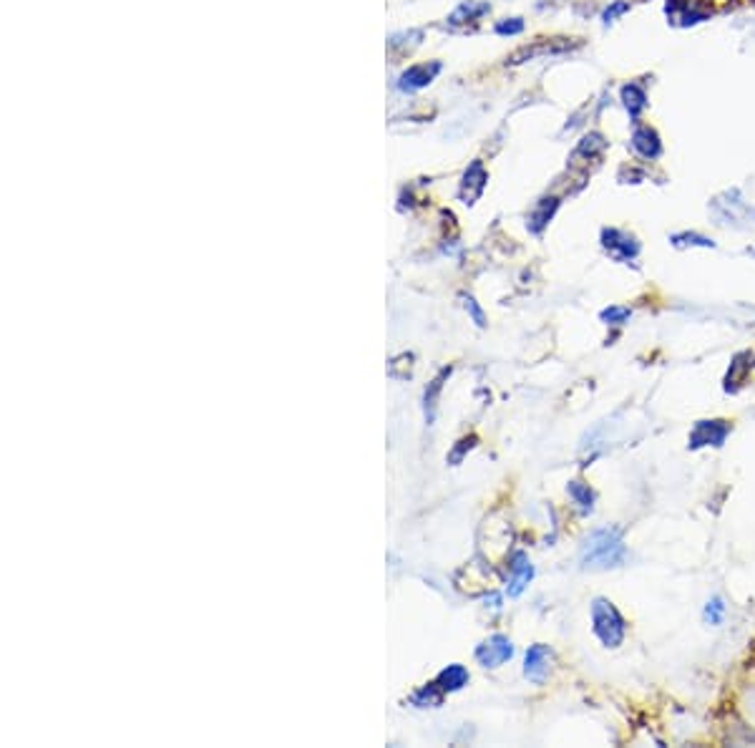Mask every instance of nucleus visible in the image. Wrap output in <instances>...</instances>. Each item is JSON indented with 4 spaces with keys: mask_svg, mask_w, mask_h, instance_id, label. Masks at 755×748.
Masks as SVG:
<instances>
[{
    "mask_svg": "<svg viewBox=\"0 0 755 748\" xmlns=\"http://www.w3.org/2000/svg\"><path fill=\"white\" fill-rule=\"evenodd\" d=\"M627 557L625 539L617 527H602L584 539L582 568L587 570H612L620 568Z\"/></svg>",
    "mask_w": 755,
    "mask_h": 748,
    "instance_id": "1",
    "label": "nucleus"
},
{
    "mask_svg": "<svg viewBox=\"0 0 755 748\" xmlns=\"http://www.w3.org/2000/svg\"><path fill=\"white\" fill-rule=\"evenodd\" d=\"M592 628L604 648H620L625 640L627 623L608 597H597L592 603Z\"/></svg>",
    "mask_w": 755,
    "mask_h": 748,
    "instance_id": "2",
    "label": "nucleus"
},
{
    "mask_svg": "<svg viewBox=\"0 0 755 748\" xmlns=\"http://www.w3.org/2000/svg\"><path fill=\"white\" fill-rule=\"evenodd\" d=\"M731 429L733 426L723 421V419H713V421H698L692 426L690 437H688V447L692 451L698 449H705V447H723L725 439L731 437Z\"/></svg>",
    "mask_w": 755,
    "mask_h": 748,
    "instance_id": "3",
    "label": "nucleus"
},
{
    "mask_svg": "<svg viewBox=\"0 0 755 748\" xmlns=\"http://www.w3.org/2000/svg\"><path fill=\"white\" fill-rule=\"evenodd\" d=\"M602 248L610 252L612 260L617 263H632L639 255V242L630 232L620 228H604L602 230Z\"/></svg>",
    "mask_w": 755,
    "mask_h": 748,
    "instance_id": "4",
    "label": "nucleus"
},
{
    "mask_svg": "<svg viewBox=\"0 0 755 748\" xmlns=\"http://www.w3.org/2000/svg\"><path fill=\"white\" fill-rule=\"evenodd\" d=\"M582 43H572L567 38H551V41H539V43H532V46H524L519 51H514L512 56L506 58V64H524V61H534L539 56H559V54H567V51L579 48Z\"/></svg>",
    "mask_w": 755,
    "mask_h": 748,
    "instance_id": "5",
    "label": "nucleus"
},
{
    "mask_svg": "<svg viewBox=\"0 0 755 748\" xmlns=\"http://www.w3.org/2000/svg\"><path fill=\"white\" fill-rule=\"evenodd\" d=\"M444 72V64L441 61H431V64H416V66H411L406 68L398 76V91L403 94H414V91H420V89H426V86H431L436 81V76Z\"/></svg>",
    "mask_w": 755,
    "mask_h": 748,
    "instance_id": "6",
    "label": "nucleus"
},
{
    "mask_svg": "<svg viewBox=\"0 0 755 748\" xmlns=\"http://www.w3.org/2000/svg\"><path fill=\"white\" fill-rule=\"evenodd\" d=\"M514 646L506 635H491L486 642H481L477 648V660L484 668H499L504 666L506 660H512Z\"/></svg>",
    "mask_w": 755,
    "mask_h": 748,
    "instance_id": "7",
    "label": "nucleus"
},
{
    "mask_svg": "<svg viewBox=\"0 0 755 748\" xmlns=\"http://www.w3.org/2000/svg\"><path fill=\"white\" fill-rule=\"evenodd\" d=\"M551 660H555V656H551L549 646H541V642H537V646H532L529 650H526V660H524V675L529 678L532 683L541 685V683L547 681V678H549V671H551Z\"/></svg>",
    "mask_w": 755,
    "mask_h": 748,
    "instance_id": "8",
    "label": "nucleus"
},
{
    "mask_svg": "<svg viewBox=\"0 0 755 748\" xmlns=\"http://www.w3.org/2000/svg\"><path fill=\"white\" fill-rule=\"evenodd\" d=\"M489 185V172L484 167V162H471V167L463 172V182L459 187V197L463 199V205H477V199L484 195V189Z\"/></svg>",
    "mask_w": 755,
    "mask_h": 748,
    "instance_id": "9",
    "label": "nucleus"
},
{
    "mask_svg": "<svg viewBox=\"0 0 755 748\" xmlns=\"http://www.w3.org/2000/svg\"><path fill=\"white\" fill-rule=\"evenodd\" d=\"M665 13L670 23L675 25H682V29H688V25H696L710 19V11L705 8H698L692 0H667L665 3Z\"/></svg>",
    "mask_w": 755,
    "mask_h": 748,
    "instance_id": "10",
    "label": "nucleus"
},
{
    "mask_svg": "<svg viewBox=\"0 0 755 748\" xmlns=\"http://www.w3.org/2000/svg\"><path fill=\"white\" fill-rule=\"evenodd\" d=\"M632 150H635L643 160H660L663 156V139L655 132L653 127L637 124L635 132H632Z\"/></svg>",
    "mask_w": 755,
    "mask_h": 748,
    "instance_id": "11",
    "label": "nucleus"
},
{
    "mask_svg": "<svg viewBox=\"0 0 755 748\" xmlns=\"http://www.w3.org/2000/svg\"><path fill=\"white\" fill-rule=\"evenodd\" d=\"M508 572H512V578H508V595L519 597L534 578V568H532L529 557H526L524 552H516L512 557V562H508Z\"/></svg>",
    "mask_w": 755,
    "mask_h": 748,
    "instance_id": "12",
    "label": "nucleus"
},
{
    "mask_svg": "<svg viewBox=\"0 0 755 748\" xmlns=\"http://www.w3.org/2000/svg\"><path fill=\"white\" fill-rule=\"evenodd\" d=\"M620 97H622V103H625L630 119L637 124L639 117H643V111L647 109V91H645V86L637 84V81H630V84L622 86Z\"/></svg>",
    "mask_w": 755,
    "mask_h": 748,
    "instance_id": "13",
    "label": "nucleus"
},
{
    "mask_svg": "<svg viewBox=\"0 0 755 748\" xmlns=\"http://www.w3.org/2000/svg\"><path fill=\"white\" fill-rule=\"evenodd\" d=\"M604 150H608V142H604V136L600 132H592V134H587L582 142L577 144V150L572 152V156H569V162H572V167H575L579 160L594 162V160H600V156L604 154Z\"/></svg>",
    "mask_w": 755,
    "mask_h": 748,
    "instance_id": "14",
    "label": "nucleus"
},
{
    "mask_svg": "<svg viewBox=\"0 0 755 748\" xmlns=\"http://www.w3.org/2000/svg\"><path fill=\"white\" fill-rule=\"evenodd\" d=\"M559 210V199L557 197H544L537 202V207H534L532 215H529V222H526V228H529V232L534 234H541L544 228L551 222V217L557 215Z\"/></svg>",
    "mask_w": 755,
    "mask_h": 748,
    "instance_id": "15",
    "label": "nucleus"
},
{
    "mask_svg": "<svg viewBox=\"0 0 755 748\" xmlns=\"http://www.w3.org/2000/svg\"><path fill=\"white\" fill-rule=\"evenodd\" d=\"M491 11L489 3H477V0H463V3L456 8V11L449 15V23L451 25H467V23H477L484 19V15Z\"/></svg>",
    "mask_w": 755,
    "mask_h": 748,
    "instance_id": "16",
    "label": "nucleus"
},
{
    "mask_svg": "<svg viewBox=\"0 0 755 748\" xmlns=\"http://www.w3.org/2000/svg\"><path fill=\"white\" fill-rule=\"evenodd\" d=\"M467 683H469V671L463 666H449V668H446V671H441V673H438V678H436V685L444 693L461 691Z\"/></svg>",
    "mask_w": 755,
    "mask_h": 748,
    "instance_id": "17",
    "label": "nucleus"
},
{
    "mask_svg": "<svg viewBox=\"0 0 755 748\" xmlns=\"http://www.w3.org/2000/svg\"><path fill=\"white\" fill-rule=\"evenodd\" d=\"M451 371L453 369H444L441 373H438V376L431 381V384H428V388H426V396H424V402H426V421L428 424H431L434 419H436V408H438V396H441V391H444V384H446V381H449V376H451Z\"/></svg>",
    "mask_w": 755,
    "mask_h": 748,
    "instance_id": "18",
    "label": "nucleus"
},
{
    "mask_svg": "<svg viewBox=\"0 0 755 748\" xmlns=\"http://www.w3.org/2000/svg\"><path fill=\"white\" fill-rule=\"evenodd\" d=\"M748 359H751V353H737L735 359H733L731 371H727V376H725V391H727V394H735V391L743 386L745 373L751 371V363H745Z\"/></svg>",
    "mask_w": 755,
    "mask_h": 748,
    "instance_id": "19",
    "label": "nucleus"
},
{
    "mask_svg": "<svg viewBox=\"0 0 755 748\" xmlns=\"http://www.w3.org/2000/svg\"><path fill=\"white\" fill-rule=\"evenodd\" d=\"M567 492H569V497L575 499V504H579V509H582V512H592L594 509V492L590 490V484L569 482Z\"/></svg>",
    "mask_w": 755,
    "mask_h": 748,
    "instance_id": "20",
    "label": "nucleus"
},
{
    "mask_svg": "<svg viewBox=\"0 0 755 748\" xmlns=\"http://www.w3.org/2000/svg\"><path fill=\"white\" fill-rule=\"evenodd\" d=\"M670 242L675 248H710L713 250L715 248V242L705 238V234H698V232H678V234H672Z\"/></svg>",
    "mask_w": 755,
    "mask_h": 748,
    "instance_id": "21",
    "label": "nucleus"
},
{
    "mask_svg": "<svg viewBox=\"0 0 755 748\" xmlns=\"http://www.w3.org/2000/svg\"><path fill=\"white\" fill-rule=\"evenodd\" d=\"M441 701H444V691H441V689H438V685H436V683H431V685H426V689H424V691H420V693H416V695H414V703H416V706H418V708L438 706V703H441Z\"/></svg>",
    "mask_w": 755,
    "mask_h": 748,
    "instance_id": "22",
    "label": "nucleus"
},
{
    "mask_svg": "<svg viewBox=\"0 0 755 748\" xmlns=\"http://www.w3.org/2000/svg\"><path fill=\"white\" fill-rule=\"evenodd\" d=\"M600 318L608 326H625L627 320L632 318V310L630 308H622V306H610V308H604L600 312Z\"/></svg>",
    "mask_w": 755,
    "mask_h": 748,
    "instance_id": "23",
    "label": "nucleus"
},
{
    "mask_svg": "<svg viewBox=\"0 0 755 748\" xmlns=\"http://www.w3.org/2000/svg\"><path fill=\"white\" fill-rule=\"evenodd\" d=\"M630 0H612V3L604 8V13H602V21L604 25H610L614 21H620L622 15H627L630 13Z\"/></svg>",
    "mask_w": 755,
    "mask_h": 748,
    "instance_id": "24",
    "label": "nucleus"
},
{
    "mask_svg": "<svg viewBox=\"0 0 755 748\" xmlns=\"http://www.w3.org/2000/svg\"><path fill=\"white\" fill-rule=\"evenodd\" d=\"M723 617H725V603L720 597H713L705 605V620L710 625H720V623H723Z\"/></svg>",
    "mask_w": 755,
    "mask_h": 748,
    "instance_id": "25",
    "label": "nucleus"
},
{
    "mask_svg": "<svg viewBox=\"0 0 755 748\" xmlns=\"http://www.w3.org/2000/svg\"><path fill=\"white\" fill-rule=\"evenodd\" d=\"M494 31L499 33V36H519V33L524 31V21L522 19H504V21L496 23Z\"/></svg>",
    "mask_w": 755,
    "mask_h": 748,
    "instance_id": "26",
    "label": "nucleus"
},
{
    "mask_svg": "<svg viewBox=\"0 0 755 748\" xmlns=\"http://www.w3.org/2000/svg\"><path fill=\"white\" fill-rule=\"evenodd\" d=\"M463 306H467L469 310V316L473 318V323H477L479 328H486V316H484V310L479 308V302L469 298V295H463Z\"/></svg>",
    "mask_w": 755,
    "mask_h": 748,
    "instance_id": "27",
    "label": "nucleus"
}]
</instances>
